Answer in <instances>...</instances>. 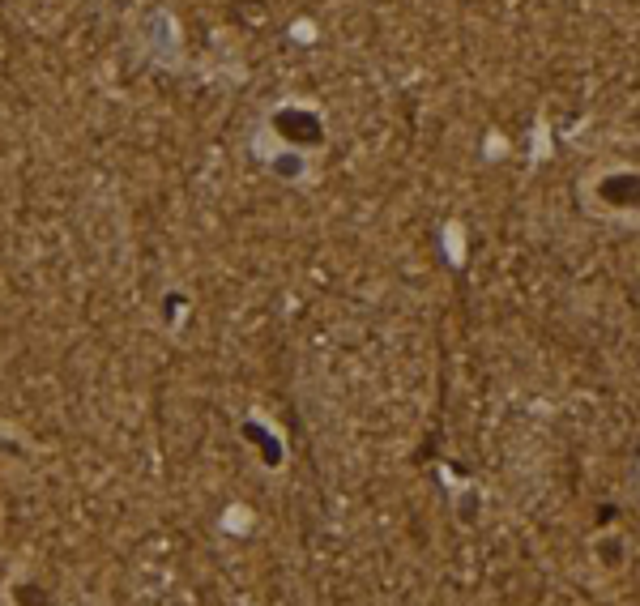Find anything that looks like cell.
<instances>
[{"label":"cell","instance_id":"cell-4","mask_svg":"<svg viewBox=\"0 0 640 606\" xmlns=\"http://www.w3.org/2000/svg\"><path fill=\"white\" fill-rule=\"evenodd\" d=\"M274 171L286 175V180H291V175H299V150H295V154H282L278 163H274Z\"/></svg>","mask_w":640,"mask_h":606},{"label":"cell","instance_id":"cell-1","mask_svg":"<svg viewBox=\"0 0 640 606\" xmlns=\"http://www.w3.org/2000/svg\"><path fill=\"white\" fill-rule=\"evenodd\" d=\"M589 210L615 222H640V171L636 167H611L585 184Z\"/></svg>","mask_w":640,"mask_h":606},{"label":"cell","instance_id":"cell-3","mask_svg":"<svg viewBox=\"0 0 640 606\" xmlns=\"http://www.w3.org/2000/svg\"><path fill=\"white\" fill-rule=\"evenodd\" d=\"M594 560H602V572H619L628 564V538L623 534H602L594 542Z\"/></svg>","mask_w":640,"mask_h":606},{"label":"cell","instance_id":"cell-2","mask_svg":"<svg viewBox=\"0 0 640 606\" xmlns=\"http://www.w3.org/2000/svg\"><path fill=\"white\" fill-rule=\"evenodd\" d=\"M269 124H274L278 141H286V146L299 150V154L325 146V124H320V116L308 111V107H278Z\"/></svg>","mask_w":640,"mask_h":606}]
</instances>
